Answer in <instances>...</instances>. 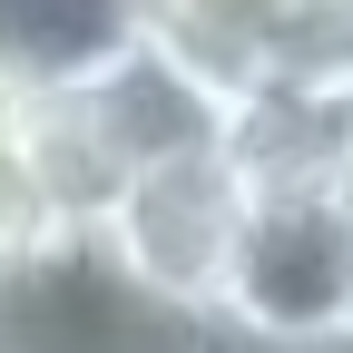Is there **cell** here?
<instances>
[{
  "instance_id": "obj_4",
  "label": "cell",
  "mask_w": 353,
  "mask_h": 353,
  "mask_svg": "<svg viewBox=\"0 0 353 353\" xmlns=\"http://www.w3.org/2000/svg\"><path fill=\"white\" fill-rule=\"evenodd\" d=\"M343 285H353V226L334 216L324 187H285V196H255L206 314L285 343H343Z\"/></svg>"
},
{
  "instance_id": "obj_3",
  "label": "cell",
  "mask_w": 353,
  "mask_h": 353,
  "mask_svg": "<svg viewBox=\"0 0 353 353\" xmlns=\"http://www.w3.org/2000/svg\"><path fill=\"white\" fill-rule=\"evenodd\" d=\"M128 30L187 69L216 118L265 79H343L353 69V0H138Z\"/></svg>"
},
{
  "instance_id": "obj_5",
  "label": "cell",
  "mask_w": 353,
  "mask_h": 353,
  "mask_svg": "<svg viewBox=\"0 0 353 353\" xmlns=\"http://www.w3.org/2000/svg\"><path fill=\"white\" fill-rule=\"evenodd\" d=\"M128 39V0H0V59L20 79H69Z\"/></svg>"
},
{
  "instance_id": "obj_9",
  "label": "cell",
  "mask_w": 353,
  "mask_h": 353,
  "mask_svg": "<svg viewBox=\"0 0 353 353\" xmlns=\"http://www.w3.org/2000/svg\"><path fill=\"white\" fill-rule=\"evenodd\" d=\"M343 353H353V285H343Z\"/></svg>"
},
{
  "instance_id": "obj_6",
  "label": "cell",
  "mask_w": 353,
  "mask_h": 353,
  "mask_svg": "<svg viewBox=\"0 0 353 353\" xmlns=\"http://www.w3.org/2000/svg\"><path fill=\"white\" fill-rule=\"evenodd\" d=\"M30 128H39V79H20L10 59H0V167L30 157Z\"/></svg>"
},
{
  "instance_id": "obj_1",
  "label": "cell",
  "mask_w": 353,
  "mask_h": 353,
  "mask_svg": "<svg viewBox=\"0 0 353 353\" xmlns=\"http://www.w3.org/2000/svg\"><path fill=\"white\" fill-rule=\"evenodd\" d=\"M245 216H255L245 167L216 148V138H196V148L148 157L99 216H88V236H99L148 294L206 314L216 285H226V255H236V236H245Z\"/></svg>"
},
{
  "instance_id": "obj_11",
  "label": "cell",
  "mask_w": 353,
  "mask_h": 353,
  "mask_svg": "<svg viewBox=\"0 0 353 353\" xmlns=\"http://www.w3.org/2000/svg\"><path fill=\"white\" fill-rule=\"evenodd\" d=\"M128 10H138V0H128Z\"/></svg>"
},
{
  "instance_id": "obj_8",
  "label": "cell",
  "mask_w": 353,
  "mask_h": 353,
  "mask_svg": "<svg viewBox=\"0 0 353 353\" xmlns=\"http://www.w3.org/2000/svg\"><path fill=\"white\" fill-rule=\"evenodd\" d=\"M324 196H334V216H343V226H353V148H343V167L324 176Z\"/></svg>"
},
{
  "instance_id": "obj_2",
  "label": "cell",
  "mask_w": 353,
  "mask_h": 353,
  "mask_svg": "<svg viewBox=\"0 0 353 353\" xmlns=\"http://www.w3.org/2000/svg\"><path fill=\"white\" fill-rule=\"evenodd\" d=\"M0 353H196V314L148 294L88 226H59L0 265Z\"/></svg>"
},
{
  "instance_id": "obj_10",
  "label": "cell",
  "mask_w": 353,
  "mask_h": 353,
  "mask_svg": "<svg viewBox=\"0 0 353 353\" xmlns=\"http://www.w3.org/2000/svg\"><path fill=\"white\" fill-rule=\"evenodd\" d=\"M343 99H353V69H343Z\"/></svg>"
},
{
  "instance_id": "obj_7",
  "label": "cell",
  "mask_w": 353,
  "mask_h": 353,
  "mask_svg": "<svg viewBox=\"0 0 353 353\" xmlns=\"http://www.w3.org/2000/svg\"><path fill=\"white\" fill-rule=\"evenodd\" d=\"M196 353H343V343H285V334H245V324L196 314Z\"/></svg>"
}]
</instances>
